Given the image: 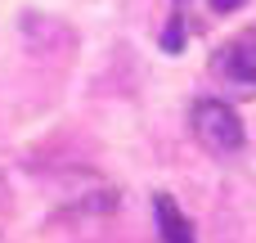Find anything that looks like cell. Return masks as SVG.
Instances as JSON below:
<instances>
[{
  "mask_svg": "<svg viewBox=\"0 0 256 243\" xmlns=\"http://www.w3.org/2000/svg\"><path fill=\"white\" fill-rule=\"evenodd\" d=\"M216 81H225L234 95H256V27L238 32L234 41H225L212 59Z\"/></svg>",
  "mask_w": 256,
  "mask_h": 243,
  "instance_id": "cell-2",
  "label": "cell"
},
{
  "mask_svg": "<svg viewBox=\"0 0 256 243\" xmlns=\"http://www.w3.org/2000/svg\"><path fill=\"white\" fill-rule=\"evenodd\" d=\"M4 212H9V189H4V180H0V230H4Z\"/></svg>",
  "mask_w": 256,
  "mask_h": 243,
  "instance_id": "cell-5",
  "label": "cell"
},
{
  "mask_svg": "<svg viewBox=\"0 0 256 243\" xmlns=\"http://www.w3.org/2000/svg\"><path fill=\"white\" fill-rule=\"evenodd\" d=\"M194 135H198V144L207 149V153H216V158H230V153H238L243 149V122H238V113L225 104V99H198L194 104Z\"/></svg>",
  "mask_w": 256,
  "mask_h": 243,
  "instance_id": "cell-1",
  "label": "cell"
},
{
  "mask_svg": "<svg viewBox=\"0 0 256 243\" xmlns=\"http://www.w3.org/2000/svg\"><path fill=\"white\" fill-rule=\"evenodd\" d=\"M153 216H158V234H162V243H198L189 216L180 212V203H176L171 194H153Z\"/></svg>",
  "mask_w": 256,
  "mask_h": 243,
  "instance_id": "cell-3",
  "label": "cell"
},
{
  "mask_svg": "<svg viewBox=\"0 0 256 243\" xmlns=\"http://www.w3.org/2000/svg\"><path fill=\"white\" fill-rule=\"evenodd\" d=\"M238 5H243V0H212V9H216V14H230V9H238Z\"/></svg>",
  "mask_w": 256,
  "mask_h": 243,
  "instance_id": "cell-4",
  "label": "cell"
}]
</instances>
